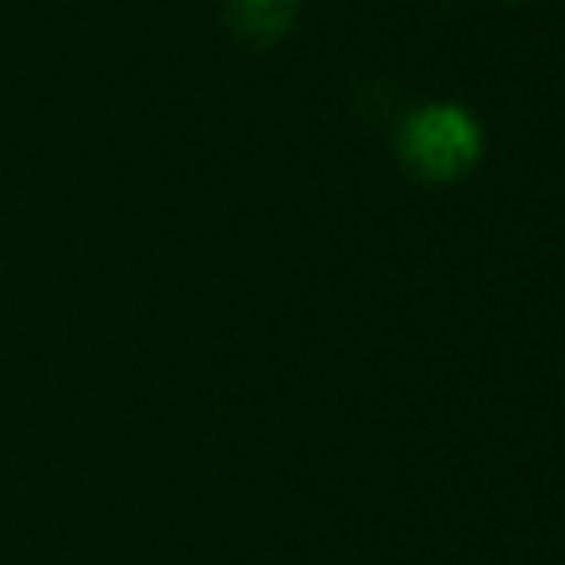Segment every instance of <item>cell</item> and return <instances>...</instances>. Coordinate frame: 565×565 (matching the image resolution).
I'll return each instance as SVG.
<instances>
[{
    "instance_id": "2",
    "label": "cell",
    "mask_w": 565,
    "mask_h": 565,
    "mask_svg": "<svg viewBox=\"0 0 565 565\" xmlns=\"http://www.w3.org/2000/svg\"><path fill=\"white\" fill-rule=\"evenodd\" d=\"M300 0H227V23L250 43H274L285 35Z\"/></svg>"
},
{
    "instance_id": "1",
    "label": "cell",
    "mask_w": 565,
    "mask_h": 565,
    "mask_svg": "<svg viewBox=\"0 0 565 565\" xmlns=\"http://www.w3.org/2000/svg\"><path fill=\"white\" fill-rule=\"evenodd\" d=\"M396 147L416 178L454 181L481 158V127L461 105H424L401 124Z\"/></svg>"
}]
</instances>
